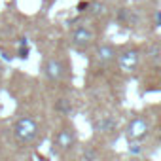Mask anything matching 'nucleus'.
<instances>
[{
    "mask_svg": "<svg viewBox=\"0 0 161 161\" xmlns=\"http://www.w3.org/2000/svg\"><path fill=\"white\" fill-rule=\"evenodd\" d=\"M12 135H14V140L19 146L31 148V146H36L40 142V138H42V125H40V121L34 116L21 114L12 123Z\"/></svg>",
    "mask_w": 161,
    "mask_h": 161,
    "instance_id": "nucleus-1",
    "label": "nucleus"
},
{
    "mask_svg": "<svg viewBox=\"0 0 161 161\" xmlns=\"http://www.w3.org/2000/svg\"><path fill=\"white\" fill-rule=\"evenodd\" d=\"M95 129L99 133H110V131H116L118 129V119L114 116H101L97 121H95Z\"/></svg>",
    "mask_w": 161,
    "mask_h": 161,
    "instance_id": "nucleus-10",
    "label": "nucleus"
},
{
    "mask_svg": "<svg viewBox=\"0 0 161 161\" xmlns=\"http://www.w3.org/2000/svg\"><path fill=\"white\" fill-rule=\"evenodd\" d=\"M82 161H103V150L99 144H87L82 150Z\"/></svg>",
    "mask_w": 161,
    "mask_h": 161,
    "instance_id": "nucleus-11",
    "label": "nucleus"
},
{
    "mask_svg": "<svg viewBox=\"0 0 161 161\" xmlns=\"http://www.w3.org/2000/svg\"><path fill=\"white\" fill-rule=\"evenodd\" d=\"M55 108H57V112H61L63 116H66V114H70V110H72V104H70V101H68V99H57V104H55Z\"/></svg>",
    "mask_w": 161,
    "mask_h": 161,
    "instance_id": "nucleus-13",
    "label": "nucleus"
},
{
    "mask_svg": "<svg viewBox=\"0 0 161 161\" xmlns=\"http://www.w3.org/2000/svg\"><path fill=\"white\" fill-rule=\"evenodd\" d=\"M144 63L142 57V46L136 44H125L121 47H118V57H116V66L125 72V74H133L136 72Z\"/></svg>",
    "mask_w": 161,
    "mask_h": 161,
    "instance_id": "nucleus-3",
    "label": "nucleus"
},
{
    "mask_svg": "<svg viewBox=\"0 0 161 161\" xmlns=\"http://www.w3.org/2000/svg\"><path fill=\"white\" fill-rule=\"evenodd\" d=\"M116 19H118L121 25H131V21H133V12H131L129 8H118Z\"/></svg>",
    "mask_w": 161,
    "mask_h": 161,
    "instance_id": "nucleus-12",
    "label": "nucleus"
},
{
    "mask_svg": "<svg viewBox=\"0 0 161 161\" xmlns=\"http://www.w3.org/2000/svg\"><path fill=\"white\" fill-rule=\"evenodd\" d=\"M68 38H70V46L80 53H87L91 47L97 46V32L89 25H84V23L72 27Z\"/></svg>",
    "mask_w": 161,
    "mask_h": 161,
    "instance_id": "nucleus-6",
    "label": "nucleus"
},
{
    "mask_svg": "<svg viewBox=\"0 0 161 161\" xmlns=\"http://www.w3.org/2000/svg\"><path fill=\"white\" fill-rule=\"evenodd\" d=\"M152 135V119L146 114H135L123 127V136L129 144L144 142Z\"/></svg>",
    "mask_w": 161,
    "mask_h": 161,
    "instance_id": "nucleus-5",
    "label": "nucleus"
},
{
    "mask_svg": "<svg viewBox=\"0 0 161 161\" xmlns=\"http://www.w3.org/2000/svg\"><path fill=\"white\" fill-rule=\"evenodd\" d=\"M116 57H118V46L112 42H101L93 47V59L103 68L116 66Z\"/></svg>",
    "mask_w": 161,
    "mask_h": 161,
    "instance_id": "nucleus-7",
    "label": "nucleus"
},
{
    "mask_svg": "<svg viewBox=\"0 0 161 161\" xmlns=\"http://www.w3.org/2000/svg\"><path fill=\"white\" fill-rule=\"evenodd\" d=\"M78 146V131L70 121H63L59 125V129L53 133L51 138V148L55 153L59 155H66L70 152H74Z\"/></svg>",
    "mask_w": 161,
    "mask_h": 161,
    "instance_id": "nucleus-2",
    "label": "nucleus"
},
{
    "mask_svg": "<svg viewBox=\"0 0 161 161\" xmlns=\"http://www.w3.org/2000/svg\"><path fill=\"white\" fill-rule=\"evenodd\" d=\"M40 70H42L44 80L49 82V84H64L70 78L68 63L64 59H61V57H55V55L44 57V61L40 64Z\"/></svg>",
    "mask_w": 161,
    "mask_h": 161,
    "instance_id": "nucleus-4",
    "label": "nucleus"
},
{
    "mask_svg": "<svg viewBox=\"0 0 161 161\" xmlns=\"http://www.w3.org/2000/svg\"><path fill=\"white\" fill-rule=\"evenodd\" d=\"M142 57L148 64L161 66V40L155 38V40H150L148 44H144L142 46Z\"/></svg>",
    "mask_w": 161,
    "mask_h": 161,
    "instance_id": "nucleus-8",
    "label": "nucleus"
},
{
    "mask_svg": "<svg viewBox=\"0 0 161 161\" xmlns=\"http://www.w3.org/2000/svg\"><path fill=\"white\" fill-rule=\"evenodd\" d=\"M87 12L91 14V17L103 19V17H106L110 14V8H108L106 2H103V0H93V2L87 4Z\"/></svg>",
    "mask_w": 161,
    "mask_h": 161,
    "instance_id": "nucleus-9",
    "label": "nucleus"
},
{
    "mask_svg": "<svg viewBox=\"0 0 161 161\" xmlns=\"http://www.w3.org/2000/svg\"><path fill=\"white\" fill-rule=\"evenodd\" d=\"M157 133H159V138H161V112L157 114Z\"/></svg>",
    "mask_w": 161,
    "mask_h": 161,
    "instance_id": "nucleus-14",
    "label": "nucleus"
}]
</instances>
